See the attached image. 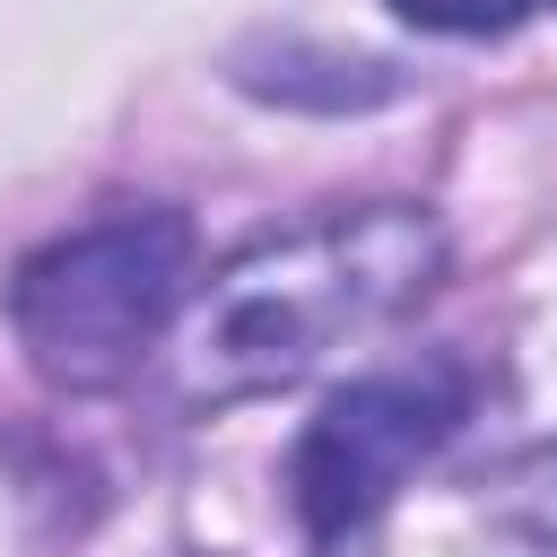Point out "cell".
<instances>
[{"mask_svg": "<svg viewBox=\"0 0 557 557\" xmlns=\"http://www.w3.org/2000/svg\"><path fill=\"white\" fill-rule=\"evenodd\" d=\"M409 26H435V35H505L531 0H392Z\"/></svg>", "mask_w": 557, "mask_h": 557, "instance_id": "5b68a950", "label": "cell"}, {"mask_svg": "<svg viewBox=\"0 0 557 557\" xmlns=\"http://www.w3.org/2000/svg\"><path fill=\"white\" fill-rule=\"evenodd\" d=\"M461 409H470V383L453 366H400V374H366V383L331 392L322 418L296 435V461H287L296 513L322 540L366 531L400 496V479L453 444Z\"/></svg>", "mask_w": 557, "mask_h": 557, "instance_id": "3957f363", "label": "cell"}, {"mask_svg": "<svg viewBox=\"0 0 557 557\" xmlns=\"http://www.w3.org/2000/svg\"><path fill=\"white\" fill-rule=\"evenodd\" d=\"M435 270H444V226L400 200L331 209L287 235H261L183 305L174 392L191 409L287 392L339 339H366L400 305H418L435 287Z\"/></svg>", "mask_w": 557, "mask_h": 557, "instance_id": "6da1fadb", "label": "cell"}, {"mask_svg": "<svg viewBox=\"0 0 557 557\" xmlns=\"http://www.w3.org/2000/svg\"><path fill=\"white\" fill-rule=\"evenodd\" d=\"M487 513H496V522H513L522 540L557 548V453H522L513 470H496Z\"/></svg>", "mask_w": 557, "mask_h": 557, "instance_id": "277c9868", "label": "cell"}, {"mask_svg": "<svg viewBox=\"0 0 557 557\" xmlns=\"http://www.w3.org/2000/svg\"><path fill=\"white\" fill-rule=\"evenodd\" d=\"M191 305V218L183 209H113L44 252L17 261L9 278V322L17 348L35 357L44 383L96 392L122 383L165 322Z\"/></svg>", "mask_w": 557, "mask_h": 557, "instance_id": "7a4b0ae2", "label": "cell"}]
</instances>
